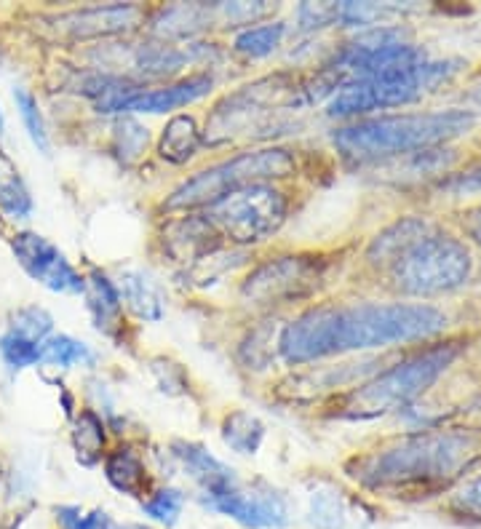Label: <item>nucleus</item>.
<instances>
[{
	"instance_id": "6e6552de",
	"label": "nucleus",
	"mask_w": 481,
	"mask_h": 529,
	"mask_svg": "<svg viewBox=\"0 0 481 529\" xmlns=\"http://www.w3.org/2000/svg\"><path fill=\"white\" fill-rule=\"evenodd\" d=\"M286 209L289 204L281 190L270 185H252L220 198L217 204L209 206L204 217L217 236L249 246L273 236L284 225Z\"/></svg>"
},
{
	"instance_id": "a19ab883",
	"label": "nucleus",
	"mask_w": 481,
	"mask_h": 529,
	"mask_svg": "<svg viewBox=\"0 0 481 529\" xmlns=\"http://www.w3.org/2000/svg\"><path fill=\"white\" fill-rule=\"evenodd\" d=\"M0 481H3V465H0Z\"/></svg>"
},
{
	"instance_id": "9b49d317",
	"label": "nucleus",
	"mask_w": 481,
	"mask_h": 529,
	"mask_svg": "<svg viewBox=\"0 0 481 529\" xmlns=\"http://www.w3.org/2000/svg\"><path fill=\"white\" fill-rule=\"evenodd\" d=\"M142 19L137 6H97V9L70 11L51 19V30L65 41H89L134 30Z\"/></svg>"
},
{
	"instance_id": "cd10ccee",
	"label": "nucleus",
	"mask_w": 481,
	"mask_h": 529,
	"mask_svg": "<svg viewBox=\"0 0 481 529\" xmlns=\"http://www.w3.org/2000/svg\"><path fill=\"white\" fill-rule=\"evenodd\" d=\"M0 356H3V361H6L11 369L33 367V364L41 361V345L9 332L0 337Z\"/></svg>"
},
{
	"instance_id": "f3484780",
	"label": "nucleus",
	"mask_w": 481,
	"mask_h": 529,
	"mask_svg": "<svg viewBox=\"0 0 481 529\" xmlns=\"http://www.w3.org/2000/svg\"><path fill=\"white\" fill-rule=\"evenodd\" d=\"M198 145H201V131L196 121L190 115H174L172 121L166 123L158 153L169 163H185L198 153Z\"/></svg>"
},
{
	"instance_id": "f704fd0d",
	"label": "nucleus",
	"mask_w": 481,
	"mask_h": 529,
	"mask_svg": "<svg viewBox=\"0 0 481 529\" xmlns=\"http://www.w3.org/2000/svg\"><path fill=\"white\" fill-rule=\"evenodd\" d=\"M441 190L455 193V196H471V193L481 196V166H473L460 174H449L447 180L441 182Z\"/></svg>"
},
{
	"instance_id": "2f4dec72",
	"label": "nucleus",
	"mask_w": 481,
	"mask_h": 529,
	"mask_svg": "<svg viewBox=\"0 0 481 529\" xmlns=\"http://www.w3.org/2000/svg\"><path fill=\"white\" fill-rule=\"evenodd\" d=\"M142 508H145V513L150 519L161 521L166 527H172V524H177V516H180L182 511V495L177 489H164V492H158L155 497H150Z\"/></svg>"
},
{
	"instance_id": "a878e982",
	"label": "nucleus",
	"mask_w": 481,
	"mask_h": 529,
	"mask_svg": "<svg viewBox=\"0 0 481 529\" xmlns=\"http://www.w3.org/2000/svg\"><path fill=\"white\" fill-rule=\"evenodd\" d=\"M284 38V25L276 22V25H260V27H249L244 33L236 38V51L246 54V57H268L278 49V43Z\"/></svg>"
},
{
	"instance_id": "5701e85b",
	"label": "nucleus",
	"mask_w": 481,
	"mask_h": 529,
	"mask_svg": "<svg viewBox=\"0 0 481 529\" xmlns=\"http://www.w3.org/2000/svg\"><path fill=\"white\" fill-rule=\"evenodd\" d=\"M0 206L14 217H27L33 209L30 193L19 180V171L3 153H0Z\"/></svg>"
},
{
	"instance_id": "0eeeda50",
	"label": "nucleus",
	"mask_w": 481,
	"mask_h": 529,
	"mask_svg": "<svg viewBox=\"0 0 481 529\" xmlns=\"http://www.w3.org/2000/svg\"><path fill=\"white\" fill-rule=\"evenodd\" d=\"M289 174H294V158L289 150L265 147V150H254V153H241L230 161L217 163L212 169L198 171L196 177L182 182L180 188L169 196L166 206L169 209L212 206L236 190L265 185L268 180H284Z\"/></svg>"
},
{
	"instance_id": "393cba45",
	"label": "nucleus",
	"mask_w": 481,
	"mask_h": 529,
	"mask_svg": "<svg viewBox=\"0 0 481 529\" xmlns=\"http://www.w3.org/2000/svg\"><path fill=\"white\" fill-rule=\"evenodd\" d=\"M212 17V9H204V6H174L164 14V19L155 22V33L158 35H169V38H182V35H190L196 27H201L206 19Z\"/></svg>"
},
{
	"instance_id": "f257e3e1",
	"label": "nucleus",
	"mask_w": 481,
	"mask_h": 529,
	"mask_svg": "<svg viewBox=\"0 0 481 529\" xmlns=\"http://www.w3.org/2000/svg\"><path fill=\"white\" fill-rule=\"evenodd\" d=\"M449 316L428 302H353L305 310L286 326L278 353L289 364L343 356L351 350L391 348L431 340L447 329Z\"/></svg>"
},
{
	"instance_id": "bb28decb",
	"label": "nucleus",
	"mask_w": 481,
	"mask_h": 529,
	"mask_svg": "<svg viewBox=\"0 0 481 529\" xmlns=\"http://www.w3.org/2000/svg\"><path fill=\"white\" fill-rule=\"evenodd\" d=\"M185 62V54L174 46H145L137 54V67L147 75L174 73Z\"/></svg>"
},
{
	"instance_id": "c756f323",
	"label": "nucleus",
	"mask_w": 481,
	"mask_h": 529,
	"mask_svg": "<svg viewBox=\"0 0 481 529\" xmlns=\"http://www.w3.org/2000/svg\"><path fill=\"white\" fill-rule=\"evenodd\" d=\"M14 99H17L19 115H22V121H25V129L30 134L35 145L41 147L43 153H49V134H46V123H43V115L38 110V102H35L25 89L14 91Z\"/></svg>"
},
{
	"instance_id": "dca6fc26",
	"label": "nucleus",
	"mask_w": 481,
	"mask_h": 529,
	"mask_svg": "<svg viewBox=\"0 0 481 529\" xmlns=\"http://www.w3.org/2000/svg\"><path fill=\"white\" fill-rule=\"evenodd\" d=\"M115 289H118L121 305L126 302L134 316L145 318V321H158V318L164 316V297H161V289H158V286L153 284V278L145 276V273H137V270L123 273Z\"/></svg>"
},
{
	"instance_id": "e433bc0d",
	"label": "nucleus",
	"mask_w": 481,
	"mask_h": 529,
	"mask_svg": "<svg viewBox=\"0 0 481 529\" xmlns=\"http://www.w3.org/2000/svg\"><path fill=\"white\" fill-rule=\"evenodd\" d=\"M455 508L471 519H481V476L471 479L455 497Z\"/></svg>"
},
{
	"instance_id": "aec40b11",
	"label": "nucleus",
	"mask_w": 481,
	"mask_h": 529,
	"mask_svg": "<svg viewBox=\"0 0 481 529\" xmlns=\"http://www.w3.org/2000/svg\"><path fill=\"white\" fill-rule=\"evenodd\" d=\"M310 521L316 529H345L351 521L343 492L335 489H318L310 497Z\"/></svg>"
},
{
	"instance_id": "f03ea898",
	"label": "nucleus",
	"mask_w": 481,
	"mask_h": 529,
	"mask_svg": "<svg viewBox=\"0 0 481 529\" xmlns=\"http://www.w3.org/2000/svg\"><path fill=\"white\" fill-rule=\"evenodd\" d=\"M481 441L468 431H420L356 457L351 476L388 495H431L447 489L476 460Z\"/></svg>"
},
{
	"instance_id": "a211bd4d",
	"label": "nucleus",
	"mask_w": 481,
	"mask_h": 529,
	"mask_svg": "<svg viewBox=\"0 0 481 529\" xmlns=\"http://www.w3.org/2000/svg\"><path fill=\"white\" fill-rule=\"evenodd\" d=\"M107 481L113 484L115 489H121L131 497H142L147 487V476H145V465L139 460L131 449H118L115 455L107 457L105 463Z\"/></svg>"
},
{
	"instance_id": "37998d69",
	"label": "nucleus",
	"mask_w": 481,
	"mask_h": 529,
	"mask_svg": "<svg viewBox=\"0 0 481 529\" xmlns=\"http://www.w3.org/2000/svg\"><path fill=\"white\" fill-rule=\"evenodd\" d=\"M131 529H142V527H131Z\"/></svg>"
},
{
	"instance_id": "7ed1b4c3",
	"label": "nucleus",
	"mask_w": 481,
	"mask_h": 529,
	"mask_svg": "<svg viewBox=\"0 0 481 529\" xmlns=\"http://www.w3.org/2000/svg\"><path fill=\"white\" fill-rule=\"evenodd\" d=\"M476 126V118L465 110H436V113H401L367 118L335 131V147L351 161H385L449 145Z\"/></svg>"
},
{
	"instance_id": "423d86ee",
	"label": "nucleus",
	"mask_w": 481,
	"mask_h": 529,
	"mask_svg": "<svg viewBox=\"0 0 481 529\" xmlns=\"http://www.w3.org/2000/svg\"><path fill=\"white\" fill-rule=\"evenodd\" d=\"M460 65L463 62H457V59H447V62L425 59L407 70H396V73L380 75V78L364 83H351V86L337 91L332 105H329V115L332 118H356V115L375 113V110L415 105L433 91H439V86H444L460 70Z\"/></svg>"
},
{
	"instance_id": "473e14b6",
	"label": "nucleus",
	"mask_w": 481,
	"mask_h": 529,
	"mask_svg": "<svg viewBox=\"0 0 481 529\" xmlns=\"http://www.w3.org/2000/svg\"><path fill=\"white\" fill-rule=\"evenodd\" d=\"M57 519L65 529H121L105 511L83 513L81 508H57Z\"/></svg>"
},
{
	"instance_id": "c85d7f7f",
	"label": "nucleus",
	"mask_w": 481,
	"mask_h": 529,
	"mask_svg": "<svg viewBox=\"0 0 481 529\" xmlns=\"http://www.w3.org/2000/svg\"><path fill=\"white\" fill-rule=\"evenodd\" d=\"M147 129H142L134 118H121L115 126V150L123 161H137L139 155L147 150Z\"/></svg>"
},
{
	"instance_id": "72a5a7b5",
	"label": "nucleus",
	"mask_w": 481,
	"mask_h": 529,
	"mask_svg": "<svg viewBox=\"0 0 481 529\" xmlns=\"http://www.w3.org/2000/svg\"><path fill=\"white\" fill-rule=\"evenodd\" d=\"M270 11H273V6H268V3H220V6H214V14L225 25H249V22L262 19Z\"/></svg>"
},
{
	"instance_id": "20e7f679",
	"label": "nucleus",
	"mask_w": 481,
	"mask_h": 529,
	"mask_svg": "<svg viewBox=\"0 0 481 529\" xmlns=\"http://www.w3.org/2000/svg\"><path fill=\"white\" fill-rule=\"evenodd\" d=\"M463 348V340H447L417 350L415 356L393 364L391 369H385L377 377L359 385L356 391L348 393L343 404V417L372 420V417H383L388 412L404 409L439 383V377L455 364Z\"/></svg>"
},
{
	"instance_id": "1a4fd4ad",
	"label": "nucleus",
	"mask_w": 481,
	"mask_h": 529,
	"mask_svg": "<svg viewBox=\"0 0 481 529\" xmlns=\"http://www.w3.org/2000/svg\"><path fill=\"white\" fill-rule=\"evenodd\" d=\"M321 278L316 262L305 257H276L252 270L241 286V297L254 305H284L313 292Z\"/></svg>"
},
{
	"instance_id": "79ce46f5",
	"label": "nucleus",
	"mask_w": 481,
	"mask_h": 529,
	"mask_svg": "<svg viewBox=\"0 0 481 529\" xmlns=\"http://www.w3.org/2000/svg\"><path fill=\"white\" fill-rule=\"evenodd\" d=\"M0 233H3V217H0Z\"/></svg>"
},
{
	"instance_id": "2eb2a0df",
	"label": "nucleus",
	"mask_w": 481,
	"mask_h": 529,
	"mask_svg": "<svg viewBox=\"0 0 481 529\" xmlns=\"http://www.w3.org/2000/svg\"><path fill=\"white\" fill-rule=\"evenodd\" d=\"M431 230V225L425 220H417V217H409V220H399L396 225H391L388 230H383L380 236L372 241L367 252V260L372 265H380V268H388L401 252H407L409 246L415 244L417 238H423L425 233Z\"/></svg>"
},
{
	"instance_id": "6ab92c4d",
	"label": "nucleus",
	"mask_w": 481,
	"mask_h": 529,
	"mask_svg": "<svg viewBox=\"0 0 481 529\" xmlns=\"http://www.w3.org/2000/svg\"><path fill=\"white\" fill-rule=\"evenodd\" d=\"M222 439L238 455H254L265 439V425L249 412H233L222 425Z\"/></svg>"
},
{
	"instance_id": "4c0bfd02",
	"label": "nucleus",
	"mask_w": 481,
	"mask_h": 529,
	"mask_svg": "<svg viewBox=\"0 0 481 529\" xmlns=\"http://www.w3.org/2000/svg\"><path fill=\"white\" fill-rule=\"evenodd\" d=\"M460 233H463L468 241L481 246V204L468 206L463 214H460Z\"/></svg>"
},
{
	"instance_id": "7c9ffc66",
	"label": "nucleus",
	"mask_w": 481,
	"mask_h": 529,
	"mask_svg": "<svg viewBox=\"0 0 481 529\" xmlns=\"http://www.w3.org/2000/svg\"><path fill=\"white\" fill-rule=\"evenodd\" d=\"M11 332L19 334V337H25V340L38 342V345H41L43 337L51 332L49 313H43L41 308L19 310L17 316H14V326H11Z\"/></svg>"
},
{
	"instance_id": "58836bf2",
	"label": "nucleus",
	"mask_w": 481,
	"mask_h": 529,
	"mask_svg": "<svg viewBox=\"0 0 481 529\" xmlns=\"http://www.w3.org/2000/svg\"><path fill=\"white\" fill-rule=\"evenodd\" d=\"M460 110H465V113L473 115V118L481 115V75L463 91V107H460Z\"/></svg>"
},
{
	"instance_id": "39448f33",
	"label": "nucleus",
	"mask_w": 481,
	"mask_h": 529,
	"mask_svg": "<svg viewBox=\"0 0 481 529\" xmlns=\"http://www.w3.org/2000/svg\"><path fill=\"white\" fill-rule=\"evenodd\" d=\"M385 270L393 289L404 297H436L471 281L473 252L463 238L431 228Z\"/></svg>"
},
{
	"instance_id": "9d476101",
	"label": "nucleus",
	"mask_w": 481,
	"mask_h": 529,
	"mask_svg": "<svg viewBox=\"0 0 481 529\" xmlns=\"http://www.w3.org/2000/svg\"><path fill=\"white\" fill-rule=\"evenodd\" d=\"M11 249L17 254L19 265L30 273V278H35L38 284H43L51 292H83V278L65 260V254L38 233H17L11 241Z\"/></svg>"
},
{
	"instance_id": "412c9836",
	"label": "nucleus",
	"mask_w": 481,
	"mask_h": 529,
	"mask_svg": "<svg viewBox=\"0 0 481 529\" xmlns=\"http://www.w3.org/2000/svg\"><path fill=\"white\" fill-rule=\"evenodd\" d=\"M83 292L89 297V308L94 313V321H97L99 329L110 324V318L121 313L118 289L102 273H91L89 278H83Z\"/></svg>"
},
{
	"instance_id": "b1692460",
	"label": "nucleus",
	"mask_w": 481,
	"mask_h": 529,
	"mask_svg": "<svg viewBox=\"0 0 481 529\" xmlns=\"http://www.w3.org/2000/svg\"><path fill=\"white\" fill-rule=\"evenodd\" d=\"M41 361L54 364V367H75V364H94V353H91L83 342L59 334V337H49L41 342Z\"/></svg>"
},
{
	"instance_id": "ddd939ff",
	"label": "nucleus",
	"mask_w": 481,
	"mask_h": 529,
	"mask_svg": "<svg viewBox=\"0 0 481 529\" xmlns=\"http://www.w3.org/2000/svg\"><path fill=\"white\" fill-rule=\"evenodd\" d=\"M212 89V75H190L185 81L172 83L166 89L137 91L134 97L123 105V113H169L177 107L196 102Z\"/></svg>"
},
{
	"instance_id": "c9c22d12",
	"label": "nucleus",
	"mask_w": 481,
	"mask_h": 529,
	"mask_svg": "<svg viewBox=\"0 0 481 529\" xmlns=\"http://www.w3.org/2000/svg\"><path fill=\"white\" fill-rule=\"evenodd\" d=\"M302 27H324L337 22V3H305L300 9Z\"/></svg>"
},
{
	"instance_id": "ea45409f",
	"label": "nucleus",
	"mask_w": 481,
	"mask_h": 529,
	"mask_svg": "<svg viewBox=\"0 0 481 529\" xmlns=\"http://www.w3.org/2000/svg\"><path fill=\"white\" fill-rule=\"evenodd\" d=\"M0 134H3V115H0Z\"/></svg>"
},
{
	"instance_id": "4468645a",
	"label": "nucleus",
	"mask_w": 481,
	"mask_h": 529,
	"mask_svg": "<svg viewBox=\"0 0 481 529\" xmlns=\"http://www.w3.org/2000/svg\"><path fill=\"white\" fill-rule=\"evenodd\" d=\"M174 452L182 460V465L188 468L193 481H198V487L204 489L206 500H214V497L238 487L236 473L230 471L225 463H220L217 457L209 455L206 449L196 447V444H174Z\"/></svg>"
},
{
	"instance_id": "f8f14e48",
	"label": "nucleus",
	"mask_w": 481,
	"mask_h": 529,
	"mask_svg": "<svg viewBox=\"0 0 481 529\" xmlns=\"http://www.w3.org/2000/svg\"><path fill=\"white\" fill-rule=\"evenodd\" d=\"M209 508L225 513L238 524L252 529H281L286 527V505L276 492H244L241 487L230 489L225 495L206 500Z\"/></svg>"
},
{
	"instance_id": "4be33fe9",
	"label": "nucleus",
	"mask_w": 481,
	"mask_h": 529,
	"mask_svg": "<svg viewBox=\"0 0 481 529\" xmlns=\"http://www.w3.org/2000/svg\"><path fill=\"white\" fill-rule=\"evenodd\" d=\"M73 444L83 465H94L105 449V425L94 412H81L75 420Z\"/></svg>"
}]
</instances>
